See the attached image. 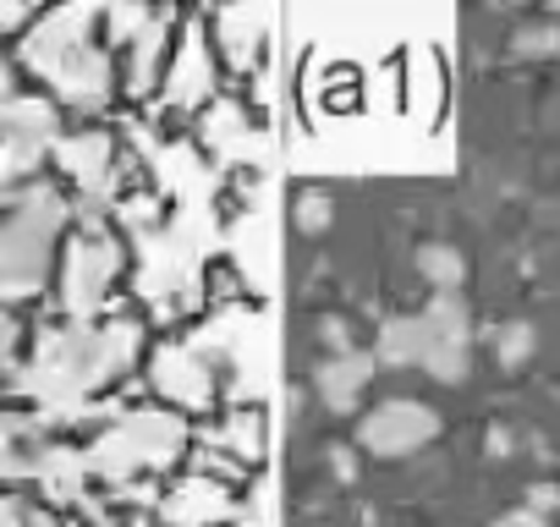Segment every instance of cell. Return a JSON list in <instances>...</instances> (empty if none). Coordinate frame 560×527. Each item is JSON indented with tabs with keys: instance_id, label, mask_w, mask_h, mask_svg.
<instances>
[{
	"instance_id": "obj_1",
	"label": "cell",
	"mask_w": 560,
	"mask_h": 527,
	"mask_svg": "<svg viewBox=\"0 0 560 527\" xmlns=\"http://www.w3.org/2000/svg\"><path fill=\"white\" fill-rule=\"evenodd\" d=\"M434 434H440V412L423 407V401H412V396L380 401V407L358 423V445L374 450V456H412V450H423Z\"/></svg>"
},
{
	"instance_id": "obj_2",
	"label": "cell",
	"mask_w": 560,
	"mask_h": 527,
	"mask_svg": "<svg viewBox=\"0 0 560 527\" xmlns=\"http://www.w3.org/2000/svg\"><path fill=\"white\" fill-rule=\"evenodd\" d=\"M380 374V358L374 352H336V358H325L319 368H314V385H319V401L330 407V412H352L358 407V396H363V385Z\"/></svg>"
},
{
	"instance_id": "obj_3",
	"label": "cell",
	"mask_w": 560,
	"mask_h": 527,
	"mask_svg": "<svg viewBox=\"0 0 560 527\" xmlns=\"http://www.w3.org/2000/svg\"><path fill=\"white\" fill-rule=\"evenodd\" d=\"M418 319H423L434 347H467V336H472V314H467V303L456 292H434Z\"/></svg>"
},
{
	"instance_id": "obj_4",
	"label": "cell",
	"mask_w": 560,
	"mask_h": 527,
	"mask_svg": "<svg viewBox=\"0 0 560 527\" xmlns=\"http://www.w3.org/2000/svg\"><path fill=\"white\" fill-rule=\"evenodd\" d=\"M429 330H423V319H390L385 330H380V347H374V358L380 363H390V368H407V363H423L429 358Z\"/></svg>"
},
{
	"instance_id": "obj_5",
	"label": "cell",
	"mask_w": 560,
	"mask_h": 527,
	"mask_svg": "<svg viewBox=\"0 0 560 527\" xmlns=\"http://www.w3.org/2000/svg\"><path fill=\"white\" fill-rule=\"evenodd\" d=\"M418 276L434 286V292H456L467 281V258L451 247V242H423L418 247Z\"/></svg>"
},
{
	"instance_id": "obj_6",
	"label": "cell",
	"mask_w": 560,
	"mask_h": 527,
	"mask_svg": "<svg viewBox=\"0 0 560 527\" xmlns=\"http://www.w3.org/2000/svg\"><path fill=\"white\" fill-rule=\"evenodd\" d=\"M533 347H538V336H533V325H522V319H511V325L494 330V358H500V368H522V363L533 358Z\"/></svg>"
},
{
	"instance_id": "obj_7",
	"label": "cell",
	"mask_w": 560,
	"mask_h": 527,
	"mask_svg": "<svg viewBox=\"0 0 560 527\" xmlns=\"http://www.w3.org/2000/svg\"><path fill=\"white\" fill-rule=\"evenodd\" d=\"M511 50L527 56V61H544V56H560V23H527L511 34Z\"/></svg>"
},
{
	"instance_id": "obj_8",
	"label": "cell",
	"mask_w": 560,
	"mask_h": 527,
	"mask_svg": "<svg viewBox=\"0 0 560 527\" xmlns=\"http://www.w3.org/2000/svg\"><path fill=\"white\" fill-rule=\"evenodd\" d=\"M423 368H429V379H440V385H462L467 368H472V358H467V347H429Z\"/></svg>"
},
{
	"instance_id": "obj_9",
	"label": "cell",
	"mask_w": 560,
	"mask_h": 527,
	"mask_svg": "<svg viewBox=\"0 0 560 527\" xmlns=\"http://www.w3.org/2000/svg\"><path fill=\"white\" fill-rule=\"evenodd\" d=\"M292 214H298V225H303L308 236H319V231H330V220H336V198H330V192H303Z\"/></svg>"
},
{
	"instance_id": "obj_10",
	"label": "cell",
	"mask_w": 560,
	"mask_h": 527,
	"mask_svg": "<svg viewBox=\"0 0 560 527\" xmlns=\"http://www.w3.org/2000/svg\"><path fill=\"white\" fill-rule=\"evenodd\" d=\"M522 505H527L533 516H544V522H549V516L560 511V489H555V483H533V489L522 494Z\"/></svg>"
},
{
	"instance_id": "obj_11",
	"label": "cell",
	"mask_w": 560,
	"mask_h": 527,
	"mask_svg": "<svg viewBox=\"0 0 560 527\" xmlns=\"http://www.w3.org/2000/svg\"><path fill=\"white\" fill-rule=\"evenodd\" d=\"M319 336H325V347H330V358H336V352H352V325H347L341 314H330V319L319 325Z\"/></svg>"
},
{
	"instance_id": "obj_12",
	"label": "cell",
	"mask_w": 560,
	"mask_h": 527,
	"mask_svg": "<svg viewBox=\"0 0 560 527\" xmlns=\"http://www.w3.org/2000/svg\"><path fill=\"white\" fill-rule=\"evenodd\" d=\"M330 472H336L341 483H352V478H358V456H352L347 445H336V450H330Z\"/></svg>"
},
{
	"instance_id": "obj_13",
	"label": "cell",
	"mask_w": 560,
	"mask_h": 527,
	"mask_svg": "<svg viewBox=\"0 0 560 527\" xmlns=\"http://www.w3.org/2000/svg\"><path fill=\"white\" fill-rule=\"evenodd\" d=\"M143 23H149V17H143L138 7H127V12H110V28H116V34H138Z\"/></svg>"
},
{
	"instance_id": "obj_14",
	"label": "cell",
	"mask_w": 560,
	"mask_h": 527,
	"mask_svg": "<svg viewBox=\"0 0 560 527\" xmlns=\"http://www.w3.org/2000/svg\"><path fill=\"white\" fill-rule=\"evenodd\" d=\"M511 450H516V434H511L505 423H494V429H489V456H511Z\"/></svg>"
},
{
	"instance_id": "obj_15",
	"label": "cell",
	"mask_w": 560,
	"mask_h": 527,
	"mask_svg": "<svg viewBox=\"0 0 560 527\" xmlns=\"http://www.w3.org/2000/svg\"><path fill=\"white\" fill-rule=\"evenodd\" d=\"M494 527H549V522H544V516H533L527 505H516V511H505Z\"/></svg>"
},
{
	"instance_id": "obj_16",
	"label": "cell",
	"mask_w": 560,
	"mask_h": 527,
	"mask_svg": "<svg viewBox=\"0 0 560 527\" xmlns=\"http://www.w3.org/2000/svg\"><path fill=\"white\" fill-rule=\"evenodd\" d=\"M23 522H28V511L7 494V500H0V527H23Z\"/></svg>"
},
{
	"instance_id": "obj_17",
	"label": "cell",
	"mask_w": 560,
	"mask_h": 527,
	"mask_svg": "<svg viewBox=\"0 0 560 527\" xmlns=\"http://www.w3.org/2000/svg\"><path fill=\"white\" fill-rule=\"evenodd\" d=\"M0 105H12V67L0 61Z\"/></svg>"
}]
</instances>
